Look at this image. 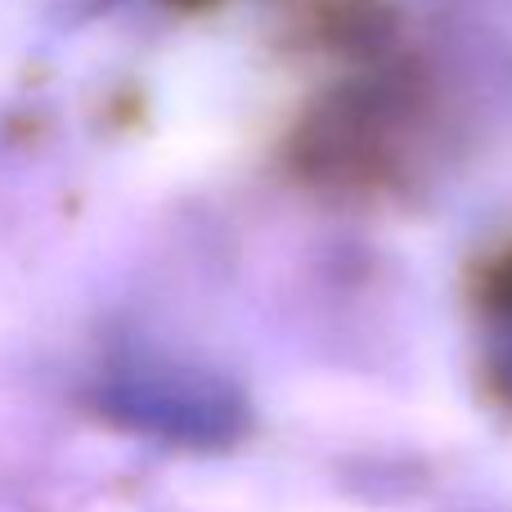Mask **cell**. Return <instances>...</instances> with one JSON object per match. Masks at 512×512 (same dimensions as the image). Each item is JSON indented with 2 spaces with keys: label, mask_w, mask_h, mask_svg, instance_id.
Masks as SVG:
<instances>
[{
  "label": "cell",
  "mask_w": 512,
  "mask_h": 512,
  "mask_svg": "<svg viewBox=\"0 0 512 512\" xmlns=\"http://www.w3.org/2000/svg\"><path fill=\"white\" fill-rule=\"evenodd\" d=\"M477 310L486 319V355L499 391L512 405V248H504L486 265L477 288Z\"/></svg>",
  "instance_id": "obj_1"
}]
</instances>
